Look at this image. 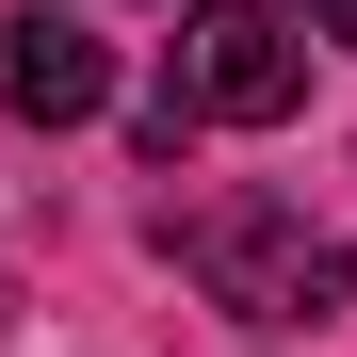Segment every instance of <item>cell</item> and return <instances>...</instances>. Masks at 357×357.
Here are the masks:
<instances>
[{
  "instance_id": "7a4b0ae2",
  "label": "cell",
  "mask_w": 357,
  "mask_h": 357,
  "mask_svg": "<svg viewBox=\"0 0 357 357\" xmlns=\"http://www.w3.org/2000/svg\"><path fill=\"white\" fill-rule=\"evenodd\" d=\"M162 114L178 130H276V114H309V49H292L276 0H195L162 49Z\"/></svg>"
},
{
  "instance_id": "6da1fadb",
  "label": "cell",
  "mask_w": 357,
  "mask_h": 357,
  "mask_svg": "<svg viewBox=\"0 0 357 357\" xmlns=\"http://www.w3.org/2000/svg\"><path fill=\"white\" fill-rule=\"evenodd\" d=\"M178 260L211 276V309H227V325H276V341L341 325V292H357V244H341V227H309V211H276V195L195 211V227H178Z\"/></svg>"
},
{
  "instance_id": "3957f363",
  "label": "cell",
  "mask_w": 357,
  "mask_h": 357,
  "mask_svg": "<svg viewBox=\"0 0 357 357\" xmlns=\"http://www.w3.org/2000/svg\"><path fill=\"white\" fill-rule=\"evenodd\" d=\"M114 98V49L82 17H17L0 33V114H33V130H82V114Z\"/></svg>"
},
{
  "instance_id": "277c9868",
  "label": "cell",
  "mask_w": 357,
  "mask_h": 357,
  "mask_svg": "<svg viewBox=\"0 0 357 357\" xmlns=\"http://www.w3.org/2000/svg\"><path fill=\"white\" fill-rule=\"evenodd\" d=\"M276 17H309V33H341V49H357V0H276Z\"/></svg>"
}]
</instances>
